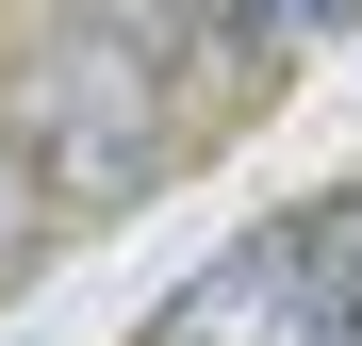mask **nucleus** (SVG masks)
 Wrapping results in <instances>:
<instances>
[{"label":"nucleus","mask_w":362,"mask_h":346,"mask_svg":"<svg viewBox=\"0 0 362 346\" xmlns=\"http://www.w3.org/2000/svg\"><path fill=\"white\" fill-rule=\"evenodd\" d=\"M214 33L247 50V67H280V50H313V33H346V0H214Z\"/></svg>","instance_id":"nucleus-3"},{"label":"nucleus","mask_w":362,"mask_h":346,"mask_svg":"<svg viewBox=\"0 0 362 346\" xmlns=\"http://www.w3.org/2000/svg\"><path fill=\"white\" fill-rule=\"evenodd\" d=\"M198 50H214V0H83V17H49L0 67V149L66 214H132L214 132L198 115Z\"/></svg>","instance_id":"nucleus-1"},{"label":"nucleus","mask_w":362,"mask_h":346,"mask_svg":"<svg viewBox=\"0 0 362 346\" xmlns=\"http://www.w3.org/2000/svg\"><path fill=\"white\" fill-rule=\"evenodd\" d=\"M296 231H313V248H329V264H362V182H329V198H313V214H296Z\"/></svg>","instance_id":"nucleus-5"},{"label":"nucleus","mask_w":362,"mask_h":346,"mask_svg":"<svg viewBox=\"0 0 362 346\" xmlns=\"http://www.w3.org/2000/svg\"><path fill=\"white\" fill-rule=\"evenodd\" d=\"M33 248H49V182H33V165H17V149H0V280H17Z\"/></svg>","instance_id":"nucleus-4"},{"label":"nucleus","mask_w":362,"mask_h":346,"mask_svg":"<svg viewBox=\"0 0 362 346\" xmlns=\"http://www.w3.org/2000/svg\"><path fill=\"white\" fill-rule=\"evenodd\" d=\"M148 346H362V264H329L313 231H247L148 313Z\"/></svg>","instance_id":"nucleus-2"}]
</instances>
